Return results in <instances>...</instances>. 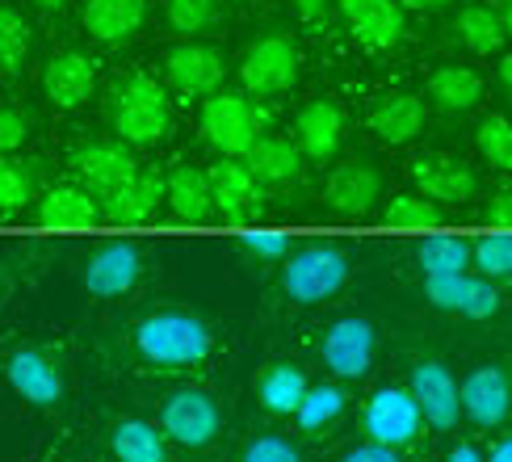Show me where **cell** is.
I'll return each instance as SVG.
<instances>
[{
  "instance_id": "cell-4",
  "label": "cell",
  "mask_w": 512,
  "mask_h": 462,
  "mask_svg": "<svg viewBox=\"0 0 512 462\" xmlns=\"http://www.w3.org/2000/svg\"><path fill=\"white\" fill-rule=\"evenodd\" d=\"M349 282V257L332 244L298 248L282 265V290L294 303H324Z\"/></svg>"
},
{
  "instance_id": "cell-1",
  "label": "cell",
  "mask_w": 512,
  "mask_h": 462,
  "mask_svg": "<svg viewBox=\"0 0 512 462\" xmlns=\"http://www.w3.org/2000/svg\"><path fill=\"white\" fill-rule=\"evenodd\" d=\"M110 122L122 143L131 147H147L168 135V122H173V110H168V93L152 76L131 72L126 80L114 84L110 93Z\"/></svg>"
},
{
  "instance_id": "cell-27",
  "label": "cell",
  "mask_w": 512,
  "mask_h": 462,
  "mask_svg": "<svg viewBox=\"0 0 512 462\" xmlns=\"http://www.w3.org/2000/svg\"><path fill=\"white\" fill-rule=\"evenodd\" d=\"M483 97V76L475 68H462V63H445L429 76V101L437 110H450V114H466L475 110Z\"/></svg>"
},
{
  "instance_id": "cell-14",
  "label": "cell",
  "mask_w": 512,
  "mask_h": 462,
  "mask_svg": "<svg viewBox=\"0 0 512 462\" xmlns=\"http://www.w3.org/2000/svg\"><path fill=\"white\" fill-rule=\"evenodd\" d=\"M324 198H328V206L336 210V215H345V219L370 215L374 202L382 198V173L370 160H345L328 173Z\"/></svg>"
},
{
  "instance_id": "cell-48",
  "label": "cell",
  "mask_w": 512,
  "mask_h": 462,
  "mask_svg": "<svg viewBox=\"0 0 512 462\" xmlns=\"http://www.w3.org/2000/svg\"><path fill=\"white\" fill-rule=\"evenodd\" d=\"M395 5H399L403 13H408V9H420V13H424V9H441L445 0H395Z\"/></svg>"
},
{
  "instance_id": "cell-37",
  "label": "cell",
  "mask_w": 512,
  "mask_h": 462,
  "mask_svg": "<svg viewBox=\"0 0 512 462\" xmlns=\"http://www.w3.org/2000/svg\"><path fill=\"white\" fill-rule=\"evenodd\" d=\"M475 143H479V152H483L487 160L512 173V122H508L504 114H487V118L475 126Z\"/></svg>"
},
{
  "instance_id": "cell-15",
  "label": "cell",
  "mask_w": 512,
  "mask_h": 462,
  "mask_svg": "<svg viewBox=\"0 0 512 462\" xmlns=\"http://www.w3.org/2000/svg\"><path fill=\"white\" fill-rule=\"evenodd\" d=\"M210 198L215 210L227 223H248L252 215H261V181L252 177V168L244 160H219L210 168Z\"/></svg>"
},
{
  "instance_id": "cell-29",
  "label": "cell",
  "mask_w": 512,
  "mask_h": 462,
  "mask_svg": "<svg viewBox=\"0 0 512 462\" xmlns=\"http://www.w3.org/2000/svg\"><path fill=\"white\" fill-rule=\"evenodd\" d=\"M307 374L290 366V362H273L265 374H261V383H256V395H261V404L265 412L273 416H294L298 404H303V395H307Z\"/></svg>"
},
{
  "instance_id": "cell-17",
  "label": "cell",
  "mask_w": 512,
  "mask_h": 462,
  "mask_svg": "<svg viewBox=\"0 0 512 462\" xmlns=\"http://www.w3.org/2000/svg\"><path fill=\"white\" fill-rule=\"evenodd\" d=\"M5 374H9V387L26 399V404H34V408H55L63 399L59 366L42 349H17V353H9Z\"/></svg>"
},
{
  "instance_id": "cell-16",
  "label": "cell",
  "mask_w": 512,
  "mask_h": 462,
  "mask_svg": "<svg viewBox=\"0 0 512 462\" xmlns=\"http://www.w3.org/2000/svg\"><path fill=\"white\" fill-rule=\"evenodd\" d=\"M458 399H462V412L471 416L479 429H496V425L508 420L512 383H508V374L500 366H475L471 374L462 378Z\"/></svg>"
},
{
  "instance_id": "cell-39",
  "label": "cell",
  "mask_w": 512,
  "mask_h": 462,
  "mask_svg": "<svg viewBox=\"0 0 512 462\" xmlns=\"http://www.w3.org/2000/svg\"><path fill=\"white\" fill-rule=\"evenodd\" d=\"M34 194V181L21 164L0 156V210H21Z\"/></svg>"
},
{
  "instance_id": "cell-18",
  "label": "cell",
  "mask_w": 512,
  "mask_h": 462,
  "mask_svg": "<svg viewBox=\"0 0 512 462\" xmlns=\"http://www.w3.org/2000/svg\"><path fill=\"white\" fill-rule=\"evenodd\" d=\"M93 84H97V72L84 51H59L47 59V68H42V93H47V101L59 105V110H80V105L93 97Z\"/></svg>"
},
{
  "instance_id": "cell-35",
  "label": "cell",
  "mask_w": 512,
  "mask_h": 462,
  "mask_svg": "<svg viewBox=\"0 0 512 462\" xmlns=\"http://www.w3.org/2000/svg\"><path fill=\"white\" fill-rule=\"evenodd\" d=\"M382 223L391 227H441V210L437 202L420 198V194H395L382 206Z\"/></svg>"
},
{
  "instance_id": "cell-38",
  "label": "cell",
  "mask_w": 512,
  "mask_h": 462,
  "mask_svg": "<svg viewBox=\"0 0 512 462\" xmlns=\"http://www.w3.org/2000/svg\"><path fill=\"white\" fill-rule=\"evenodd\" d=\"M471 273H424V299L437 311H462Z\"/></svg>"
},
{
  "instance_id": "cell-10",
  "label": "cell",
  "mask_w": 512,
  "mask_h": 462,
  "mask_svg": "<svg viewBox=\"0 0 512 462\" xmlns=\"http://www.w3.org/2000/svg\"><path fill=\"white\" fill-rule=\"evenodd\" d=\"M408 391H412V399L420 404V416L429 420L433 429L450 433V429L458 425V416H462L458 383H454V374L437 362V357H420V362L412 366V383H408Z\"/></svg>"
},
{
  "instance_id": "cell-6",
  "label": "cell",
  "mask_w": 512,
  "mask_h": 462,
  "mask_svg": "<svg viewBox=\"0 0 512 462\" xmlns=\"http://www.w3.org/2000/svg\"><path fill=\"white\" fill-rule=\"evenodd\" d=\"M160 429H164V437H173L177 446L202 450V446H210V441L219 437L223 412H219V404H215V399H210L206 391L181 387V391H173V395L164 399V408H160Z\"/></svg>"
},
{
  "instance_id": "cell-24",
  "label": "cell",
  "mask_w": 512,
  "mask_h": 462,
  "mask_svg": "<svg viewBox=\"0 0 512 462\" xmlns=\"http://www.w3.org/2000/svg\"><path fill=\"white\" fill-rule=\"evenodd\" d=\"M164 202L173 206V215L181 223H202L215 215V198H210V173L194 164H177L164 177Z\"/></svg>"
},
{
  "instance_id": "cell-49",
  "label": "cell",
  "mask_w": 512,
  "mask_h": 462,
  "mask_svg": "<svg viewBox=\"0 0 512 462\" xmlns=\"http://www.w3.org/2000/svg\"><path fill=\"white\" fill-rule=\"evenodd\" d=\"M487 462H512V437L496 441V450H492V458H487Z\"/></svg>"
},
{
  "instance_id": "cell-50",
  "label": "cell",
  "mask_w": 512,
  "mask_h": 462,
  "mask_svg": "<svg viewBox=\"0 0 512 462\" xmlns=\"http://www.w3.org/2000/svg\"><path fill=\"white\" fill-rule=\"evenodd\" d=\"M500 84H504V89L512 93V51L500 59Z\"/></svg>"
},
{
  "instance_id": "cell-13",
  "label": "cell",
  "mask_w": 512,
  "mask_h": 462,
  "mask_svg": "<svg viewBox=\"0 0 512 462\" xmlns=\"http://www.w3.org/2000/svg\"><path fill=\"white\" fill-rule=\"evenodd\" d=\"M374 345H378V332L370 320L361 315H345L324 332V366L340 378H361L374 362Z\"/></svg>"
},
{
  "instance_id": "cell-26",
  "label": "cell",
  "mask_w": 512,
  "mask_h": 462,
  "mask_svg": "<svg viewBox=\"0 0 512 462\" xmlns=\"http://www.w3.org/2000/svg\"><path fill=\"white\" fill-rule=\"evenodd\" d=\"M101 215V202L84 185H55L47 198L38 202L42 227H93Z\"/></svg>"
},
{
  "instance_id": "cell-34",
  "label": "cell",
  "mask_w": 512,
  "mask_h": 462,
  "mask_svg": "<svg viewBox=\"0 0 512 462\" xmlns=\"http://www.w3.org/2000/svg\"><path fill=\"white\" fill-rule=\"evenodd\" d=\"M471 265L479 269V278H487V282L512 278V231L483 236L479 244H471Z\"/></svg>"
},
{
  "instance_id": "cell-52",
  "label": "cell",
  "mask_w": 512,
  "mask_h": 462,
  "mask_svg": "<svg viewBox=\"0 0 512 462\" xmlns=\"http://www.w3.org/2000/svg\"><path fill=\"white\" fill-rule=\"evenodd\" d=\"M34 5H38V9H47V13H55V9L68 5V0H34Z\"/></svg>"
},
{
  "instance_id": "cell-40",
  "label": "cell",
  "mask_w": 512,
  "mask_h": 462,
  "mask_svg": "<svg viewBox=\"0 0 512 462\" xmlns=\"http://www.w3.org/2000/svg\"><path fill=\"white\" fill-rule=\"evenodd\" d=\"M500 311V290H496V282H487V278H471V286H466V299H462V311L458 315H466V320H487V315H496Z\"/></svg>"
},
{
  "instance_id": "cell-25",
  "label": "cell",
  "mask_w": 512,
  "mask_h": 462,
  "mask_svg": "<svg viewBox=\"0 0 512 462\" xmlns=\"http://www.w3.org/2000/svg\"><path fill=\"white\" fill-rule=\"evenodd\" d=\"M244 164L252 168V177L261 185H290L303 177V152L282 135H261L252 143V152L244 156Z\"/></svg>"
},
{
  "instance_id": "cell-41",
  "label": "cell",
  "mask_w": 512,
  "mask_h": 462,
  "mask_svg": "<svg viewBox=\"0 0 512 462\" xmlns=\"http://www.w3.org/2000/svg\"><path fill=\"white\" fill-rule=\"evenodd\" d=\"M240 462H303V454H298V446H290L286 437L265 433V437H252L248 441Z\"/></svg>"
},
{
  "instance_id": "cell-5",
  "label": "cell",
  "mask_w": 512,
  "mask_h": 462,
  "mask_svg": "<svg viewBox=\"0 0 512 462\" xmlns=\"http://www.w3.org/2000/svg\"><path fill=\"white\" fill-rule=\"evenodd\" d=\"M240 84L248 97H277L298 84V47L286 34H261L240 59Z\"/></svg>"
},
{
  "instance_id": "cell-31",
  "label": "cell",
  "mask_w": 512,
  "mask_h": 462,
  "mask_svg": "<svg viewBox=\"0 0 512 462\" xmlns=\"http://www.w3.org/2000/svg\"><path fill=\"white\" fill-rule=\"evenodd\" d=\"M420 273H466L471 269V244L458 236H429L416 248Z\"/></svg>"
},
{
  "instance_id": "cell-44",
  "label": "cell",
  "mask_w": 512,
  "mask_h": 462,
  "mask_svg": "<svg viewBox=\"0 0 512 462\" xmlns=\"http://www.w3.org/2000/svg\"><path fill=\"white\" fill-rule=\"evenodd\" d=\"M340 462H403L399 458V450H391V446H378V441H366V446H353Z\"/></svg>"
},
{
  "instance_id": "cell-36",
  "label": "cell",
  "mask_w": 512,
  "mask_h": 462,
  "mask_svg": "<svg viewBox=\"0 0 512 462\" xmlns=\"http://www.w3.org/2000/svg\"><path fill=\"white\" fill-rule=\"evenodd\" d=\"M164 17H168V30H173V34L194 38V34H202L210 21L219 17V0H168Z\"/></svg>"
},
{
  "instance_id": "cell-28",
  "label": "cell",
  "mask_w": 512,
  "mask_h": 462,
  "mask_svg": "<svg viewBox=\"0 0 512 462\" xmlns=\"http://www.w3.org/2000/svg\"><path fill=\"white\" fill-rule=\"evenodd\" d=\"M454 34L466 51H475V55H496L508 34H504V21L492 5H462L458 17H454Z\"/></svg>"
},
{
  "instance_id": "cell-7",
  "label": "cell",
  "mask_w": 512,
  "mask_h": 462,
  "mask_svg": "<svg viewBox=\"0 0 512 462\" xmlns=\"http://www.w3.org/2000/svg\"><path fill=\"white\" fill-rule=\"evenodd\" d=\"M72 173L80 177V185L89 189L97 202H105L114 189H122L139 173V160L122 139H93V143H80L72 152Z\"/></svg>"
},
{
  "instance_id": "cell-22",
  "label": "cell",
  "mask_w": 512,
  "mask_h": 462,
  "mask_svg": "<svg viewBox=\"0 0 512 462\" xmlns=\"http://www.w3.org/2000/svg\"><path fill=\"white\" fill-rule=\"evenodd\" d=\"M164 202V177L156 168H139V173L126 181L122 189H114L110 198L101 202V215L110 223H143L156 215V206Z\"/></svg>"
},
{
  "instance_id": "cell-19",
  "label": "cell",
  "mask_w": 512,
  "mask_h": 462,
  "mask_svg": "<svg viewBox=\"0 0 512 462\" xmlns=\"http://www.w3.org/2000/svg\"><path fill=\"white\" fill-rule=\"evenodd\" d=\"M345 139V114L336 101H311L294 118V147L303 160H332Z\"/></svg>"
},
{
  "instance_id": "cell-33",
  "label": "cell",
  "mask_w": 512,
  "mask_h": 462,
  "mask_svg": "<svg viewBox=\"0 0 512 462\" xmlns=\"http://www.w3.org/2000/svg\"><path fill=\"white\" fill-rule=\"evenodd\" d=\"M30 55V21L17 9L0 5V72H17Z\"/></svg>"
},
{
  "instance_id": "cell-8",
  "label": "cell",
  "mask_w": 512,
  "mask_h": 462,
  "mask_svg": "<svg viewBox=\"0 0 512 462\" xmlns=\"http://www.w3.org/2000/svg\"><path fill=\"white\" fill-rule=\"evenodd\" d=\"M420 425H424V416H420V404L412 399L408 387H382L370 395L366 433H370V441H378V446H391V450L412 446Z\"/></svg>"
},
{
  "instance_id": "cell-12",
  "label": "cell",
  "mask_w": 512,
  "mask_h": 462,
  "mask_svg": "<svg viewBox=\"0 0 512 462\" xmlns=\"http://www.w3.org/2000/svg\"><path fill=\"white\" fill-rule=\"evenodd\" d=\"M336 9L345 17L349 34L366 51H391V47H399L403 30H408L403 9L395 0H336Z\"/></svg>"
},
{
  "instance_id": "cell-11",
  "label": "cell",
  "mask_w": 512,
  "mask_h": 462,
  "mask_svg": "<svg viewBox=\"0 0 512 462\" xmlns=\"http://www.w3.org/2000/svg\"><path fill=\"white\" fill-rule=\"evenodd\" d=\"M139 273H143V252L131 240H110L84 261V290L93 299H118V294H126L139 282Z\"/></svg>"
},
{
  "instance_id": "cell-32",
  "label": "cell",
  "mask_w": 512,
  "mask_h": 462,
  "mask_svg": "<svg viewBox=\"0 0 512 462\" xmlns=\"http://www.w3.org/2000/svg\"><path fill=\"white\" fill-rule=\"evenodd\" d=\"M340 412H345V391L332 387V383H319V387H307V395H303V404H298L294 420H298V425H303L307 433H315V429L332 425Z\"/></svg>"
},
{
  "instance_id": "cell-2",
  "label": "cell",
  "mask_w": 512,
  "mask_h": 462,
  "mask_svg": "<svg viewBox=\"0 0 512 462\" xmlns=\"http://www.w3.org/2000/svg\"><path fill=\"white\" fill-rule=\"evenodd\" d=\"M135 345L152 366L181 370L210 353V328L189 311H156L135 328Z\"/></svg>"
},
{
  "instance_id": "cell-20",
  "label": "cell",
  "mask_w": 512,
  "mask_h": 462,
  "mask_svg": "<svg viewBox=\"0 0 512 462\" xmlns=\"http://www.w3.org/2000/svg\"><path fill=\"white\" fill-rule=\"evenodd\" d=\"M412 181L420 185V198H429V202H466L479 185L471 164H462L454 156H416Z\"/></svg>"
},
{
  "instance_id": "cell-46",
  "label": "cell",
  "mask_w": 512,
  "mask_h": 462,
  "mask_svg": "<svg viewBox=\"0 0 512 462\" xmlns=\"http://www.w3.org/2000/svg\"><path fill=\"white\" fill-rule=\"evenodd\" d=\"M328 5L332 0H294V9H298V17H303L307 26H319V21L328 17Z\"/></svg>"
},
{
  "instance_id": "cell-51",
  "label": "cell",
  "mask_w": 512,
  "mask_h": 462,
  "mask_svg": "<svg viewBox=\"0 0 512 462\" xmlns=\"http://www.w3.org/2000/svg\"><path fill=\"white\" fill-rule=\"evenodd\" d=\"M496 13H500V21H504V34L512 38V0H500V9H496Z\"/></svg>"
},
{
  "instance_id": "cell-23",
  "label": "cell",
  "mask_w": 512,
  "mask_h": 462,
  "mask_svg": "<svg viewBox=\"0 0 512 462\" xmlns=\"http://www.w3.org/2000/svg\"><path fill=\"white\" fill-rule=\"evenodd\" d=\"M143 17H147V0H89L84 5V30L101 47H122V42L135 38Z\"/></svg>"
},
{
  "instance_id": "cell-42",
  "label": "cell",
  "mask_w": 512,
  "mask_h": 462,
  "mask_svg": "<svg viewBox=\"0 0 512 462\" xmlns=\"http://www.w3.org/2000/svg\"><path fill=\"white\" fill-rule=\"evenodd\" d=\"M240 244L252 252V257H261V261H286V252H290L282 231H244Z\"/></svg>"
},
{
  "instance_id": "cell-9",
  "label": "cell",
  "mask_w": 512,
  "mask_h": 462,
  "mask_svg": "<svg viewBox=\"0 0 512 462\" xmlns=\"http://www.w3.org/2000/svg\"><path fill=\"white\" fill-rule=\"evenodd\" d=\"M164 76L185 97H210V93L223 89L227 63H223V55L215 47L185 38V42H177V47L164 55Z\"/></svg>"
},
{
  "instance_id": "cell-21",
  "label": "cell",
  "mask_w": 512,
  "mask_h": 462,
  "mask_svg": "<svg viewBox=\"0 0 512 462\" xmlns=\"http://www.w3.org/2000/svg\"><path fill=\"white\" fill-rule=\"evenodd\" d=\"M424 118H429V110H424L420 93H391L366 114V126L382 143L399 147V143H412L424 131Z\"/></svg>"
},
{
  "instance_id": "cell-30",
  "label": "cell",
  "mask_w": 512,
  "mask_h": 462,
  "mask_svg": "<svg viewBox=\"0 0 512 462\" xmlns=\"http://www.w3.org/2000/svg\"><path fill=\"white\" fill-rule=\"evenodd\" d=\"M110 450L118 462H168L164 429L152 420H118L110 429Z\"/></svg>"
},
{
  "instance_id": "cell-3",
  "label": "cell",
  "mask_w": 512,
  "mask_h": 462,
  "mask_svg": "<svg viewBox=\"0 0 512 462\" xmlns=\"http://www.w3.org/2000/svg\"><path fill=\"white\" fill-rule=\"evenodd\" d=\"M198 131L202 139L215 147L219 156L236 160V156H248L252 143L261 139L265 131V110L256 105L252 97H240V93H210L202 97V110H198Z\"/></svg>"
},
{
  "instance_id": "cell-43",
  "label": "cell",
  "mask_w": 512,
  "mask_h": 462,
  "mask_svg": "<svg viewBox=\"0 0 512 462\" xmlns=\"http://www.w3.org/2000/svg\"><path fill=\"white\" fill-rule=\"evenodd\" d=\"M30 135V118L21 110H9V105H0V156H9L13 147H21Z\"/></svg>"
},
{
  "instance_id": "cell-47",
  "label": "cell",
  "mask_w": 512,
  "mask_h": 462,
  "mask_svg": "<svg viewBox=\"0 0 512 462\" xmlns=\"http://www.w3.org/2000/svg\"><path fill=\"white\" fill-rule=\"evenodd\" d=\"M445 462H487V458H483L475 446H454V450H450V458H445Z\"/></svg>"
},
{
  "instance_id": "cell-45",
  "label": "cell",
  "mask_w": 512,
  "mask_h": 462,
  "mask_svg": "<svg viewBox=\"0 0 512 462\" xmlns=\"http://www.w3.org/2000/svg\"><path fill=\"white\" fill-rule=\"evenodd\" d=\"M483 219L492 227H500V231H512V189H504V194H496L492 202H487Z\"/></svg>"
}]
</instances>
